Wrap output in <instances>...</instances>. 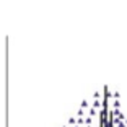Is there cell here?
<instances>
[{
    "mask_svg": "<svg viewBox=\"0 0 127 127\" xmlns=\"http://www.w3.org/2000/svg\"><path fill=\"white\" fill-rule=\"evenodd\" d=\"M98 114V109H95V108H88V116L90 117H95Z\"/></svg>",
    "mask_w": 127,
    "mask_h": 127,
    "instance_id": "6da1fadb",
    "label": "cell"
},
{
    "mask_svg": "<svg viewBox=\"0 0 127 127\" xmlns=\"http://www.w3.org/2000/svg\"><path fill=\"white\" fill-rule=\"evenodd\" d=\"M93 108H95V109H99V108H101L99 99H95V101H93Z\"/></svg>",
    "mask_w": 127,
    "mask_h": 127,
    "instance_id": "7a4b0ae2",
    "label": "cell"
},
{
    "mask_svg": "<svg viewBox=\"0 0 127 127\" xmlns=\"http://www.w3.org/2000/svg\"><path fill=\"white\" fill-rule=\"evenodd\" d=\"M91 124H93V117L88 116V117L85 119V126H91Z\"/></svg>",
    "mask_w": 127,
    "mask_h": 127,
    "instance_id": "3957f363",
    "label": "cell"
},
{
    "mask_svg": "<svg viewBox=\"0 0 127 127\" xmlns=\"http://www.w3.org/2000/svg\"><path fill=\"white\" fill-rule=\"evenodd\" d=\"M75 122H77V126H83V124H85V119H83V117H78V119H75Z\"/></svg>",
    "mask_w": 127,
    "mask_h": 127,
    "instance_id": "277c9868",
    "label": "cell"
},
{
    "mask_svg": "<svg viewBox=\"0 0 127 127\" xmlns=\"http://www.w3.org/2000/svg\"><path fill=\"white\" fill-rule=\"evenodd\" d=\"M80 108H82V109H86V108H88V99H83V101H82V106H80Z\"/></svg>",
    "mask_w": 127,
    "mask_h": 127,
    "instance_id": "5b68a950",
    "label": "cell"
},
{
    "mask_svg": "<svg viewBox=\"0 0 127 127\" xmlns=\"http://www.w3.org/2000/svg\"><path fill=\"white\" fill-rule=\"evenodd\" d=\"M77 116H78V117H83V116H85V109L80 108V109H78V112H77Z\"/></svg>",
    "mask_w": 127,
    "mask_h": 127,
    "instance_id": "8992f818",
    "label": "cell"
},
{
    "mask_svg": "<svg viewBox=\"0 0 127 127\" xmlns=\"http://www.w3.org/2000/svg\"><path fill=\"white\" fill-rule=\"evenodd\" d=\"M68 124H70V126H73V124H75V117H70V119H68Z\"/></svg>",
    "mask_w": 127,
    "mask_h": 127,
    "instance_id": "52a82bcc",
    "label": "cell"
},
{
    "mask_svg": "<svg viewBox=\"0 0 127 127\" xmlns=\"http://www.w3.org/2000/svg\"><path fill=\"white\" fill-rule=\"evenodd\" d=\"M85 127H91V126H85Z\"/></svg>",
    "mask_w": 127,
    "mask_h": 127,
    "instance_id": "ba28073f",
    "label": "cell"
},
{
    "mask_svg": "<svg viewBox=\"0 0 127 127\" xmlns=\"http://www.w3.org/2000/svg\"><path fill=\"white\" fill-rule=\"evenodd\" d=\"M75 127H80V126H75Z\"/></svg>",
    "mask_w": 127,
    "mask_h": 127,
    "instance_id": "9c48e42d",
    "label": "cell"
},
{
    "mask_svg": "<svg viewBox=\"0 0 127 127\" xmlns=\"http://www.w3.org/2000/svg\"><path fill=\"white\" fill-rule=\"evenodd\" d=\"M65 127H67V126H65Z\"/></svg>",
    "mask_w": 127,
    "mask_h": 127,
    "instance_id": "30bf717a",
    "label": "cell"
}]
</instances>
